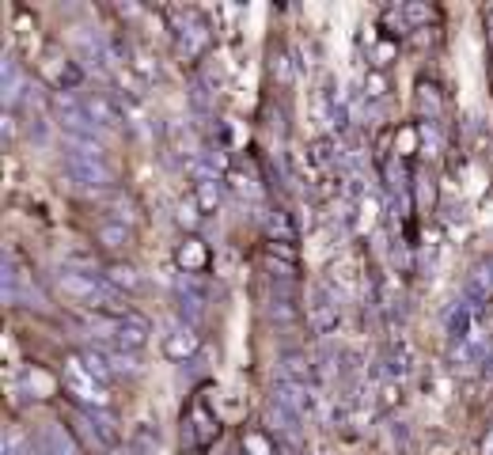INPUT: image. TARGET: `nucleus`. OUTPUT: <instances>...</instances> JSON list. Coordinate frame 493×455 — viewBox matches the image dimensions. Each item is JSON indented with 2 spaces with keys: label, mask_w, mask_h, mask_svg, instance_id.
I'll use <instances>...</instances> for the list:
<instances>
[{
  "label": "nucleus",
  "mask_w": 493,
  "mask_h": 455,
  "mask_svg": "<svg viewBox=\"0 0 493 455\" xmlns=\"http://www.w3.org/2000/svg\"><path fill=\"white\" fill-rule=\"evenodd\" d=\"M61 380H65V395L80 398V402H87V406H111L106 383H99L95 375L87 372V364H84L80 353H69V357H65V372H61Z\"/></svg>",
  "instance_id": "nucleus-1"
},
{
  "label": "nucleus",
  "mask_w": 493,
  "mask_h": 455,
  "mask_svg": "<svg viewBox=\"0 0 493 455\" xmlns=\"http://www.w3.org/2000/svg\"><path fill=\"white\" fill-rule=\"evenodd\" d=\"M38 72L46 76L53 87H72V84H80V72L72 69V61L61 53V46H46V53H42V61H38Z\"/></svg>",
  "instance_id": "nucleus-2"
},
{
  "label": "nucleus",
  "mask_w": 493,
  "mask_h": 455,
  "mask_svg": "<svg viewBox=\"0 0 493 455\" xmlns=\"http://www.w3.org/2000/svg\"><path fill=\"white\" fill-rule=\"evenodd\" d=\"M197 346H201V338L194 327H175L171 334H163V357L167 361H190Z\"/></svg>",
  "instance_id": "nucleus-3"
},
{
  "label": "nucleus",
  "mask_w": 493,
  "mask_h": 455,
  "mask_svg": "<svg viewBox=\"0 0 493 455\" xmlns=\"http://www.w3.org/2000/svg\"><path fill=\"white\" fill-rule=\"evenodd\" d=\"M148 334H152L148 319H145V315H137V312L118 323V346L129 349V353H140V349H145V346H148Z\"/></svg>",
  "instance_id": "nucleus-4"
},
{
  "label": "nucleus",
  "mask_w": 493,
  "mask_h": 455,
  "mask_svg": "<svg viewBox=\"0 0 493 455\" xmlns=\"http://www.w3.org/2000/svg\"><path fill=\"white\" fill-rule=\"evenodd\" d=\"M175 262H179V270H186V273H201L205 265H209V247L197 236H186L179 247H175Z\"/></svg>",
  "instance_id": "nucleus-5"
},
{
  "label": "nucleus",
  "mask_w": 493,
  "mask_h": 455,
  "mask_svg": "<svg viewBox=\"0 0 493 455\" xmlns=\"http://www.w3.org/2000/svg\"><path fill=\"white\" fill-rule=\"evenodd\" d=\"M190 414H194V421H197V448H213V440L216 437H221V421H216L213 414H209V406H205V398H197V402H194V410H190Z\"/></svg>",
  "instance_id": "nucleus-6"
},
{
  "label": "nucleus",
  "mask_w": 493,
  "mask_h": 455,
  "mask_svg": "<svg viewBox=\"0 0 493 455\" xmlns=\"http://www.w3.org/2000/svg\"><path fill=\"white\" fill-rule=\"evenodd\" d=\"M87 114L95 121H103V126H118V121H122V106H118V99H111V95H92L87 99Z\"/></svg>",
  "instance_id": "nucleus-7"
},
{
  "label": "nucleus",
  "mask_w": 493,
  "mask_h": 455,
  "mask_svg": "<svg viewBox=\"0 0 493 455\" xmlns=\"http://www.w3.org/2000/svg\"><path fill=\"white\" fill-rule=\"evenodd\" d=\"M103 277H106V285H111V288H126V292L140 288V273H137L129 262H111Z\"/></svg>",
  "instance_id": "nucleus-8"
},
{
  "label": "nucleus",
  "mask_w": 493,
  "mask_h": 455,
  "mask_svg": "<svg viewBox=\"0 0 493 455\" xmlns=\"http://www.w3.org/2000/svg\"><path fill=\"white\" fill-rule=\"evenodd\" d=\"M99 243H103V247H126L129 243V228L122 224V220H106V224H99Z\"/></svg>",
  "instance_id": "nucleus-9"
},
{
  "label": "nucleus",
  "mask_w": 493,
  "mask_h": 455,
  "mask_svg": "<svg viewBox=\"0 0 493 455\" xmlns=\"http://www.w3.org/2000/svg\"><path fill=\"white\" fill-rule=\"evenodd\" d=\"M194 202L201 205V213H213V209L221 205V186H216L213 179H201L194 186Z\"/></svg>",
  "instance_id": "nucleus-10"
},
{
  "label": "nucleus",
  "mask_w": 493,
  "mask_h": 455,
  "mask_svg": "<svg viewBox=\"0 0 493 455\" xmlns=\"http://www.w3.org/2000/svg\"><path fill=\"white\" fill-rule=\"evenodd\" d=\"M418 110H421V114H441V87L429 84V80H421L418 84Z\"/></svg>",
  "instance_id": "nucleus-11"
},
{
  "label": "nucleus",
  "mask_w": 493,
  "mask_h": 455,
  "mask_svg": "<svg viewBox=\"0 0 493 455\" xmlns=\"http://www.w3.org/2000/svg\"><path fill=\"white\" fill-rule=\"evenodd\" d=\"M175 220H179L182 228H190V231H194V228H197V224H201V220H205V213H201V205L194 202V194L186 197L182 205H179V213H175Z\"/></svg>",
  "instance_id": "nucleus-12"
},
{
  "label": "nucleus",
  "mask_w": 493,
  "mask_h": 455,
  "mask_svg": "<svg viewBox=\"0 0 493 455\" xmlns=\"http://www.w3.org/2000/svg\"><path fill=\"white\" fill-rule=\"evenodd\" d=\"M402 16H406V23H410V31H421V23H429L433 19V8L429 4H402Z\"/></svg>",
  "instance_id": "nucleus-13"
},
{
  "label": "nucleus",
  "mask_w": 493,
  "mask_h": 455,
  "mask_svg": "<svg viewBox=\"0 0 493 455\" xmlns=\"http://www.w3.org/2000/svg\"><path fill=\"white\" fill-rule=\"evenodd\" d=\"M80 357H84V364H87V372H92V375H95L99 383H106V380H111V368H106V357H103V353H92V349H84Z\"/></svg>",
  "instance_id": "nucleus-14"
},
{
  "label": "nucleus",
  "mask_w": 493,
  "mask_h": 455,
  "mask_svg": "<svg viewBox=\"0 0 493 455\" xmlns=\"http://www.w3.org/2000/svg\"><path fill=\"white\" fill-rule=\"evenodd\" d=\"M243 451L247 455H273V444H270V437H262V432H243Z\"/></svg>",
  "instance_id": "nucleus-15"
},
{
  "label": "nucleus",
  "mask_w": 493,
  "mask_h": 455,
  "mask_svg": "<svg viewBox=\"0 0 493 455\" xmlns=\"http://www.w3.org/2000/svg\"><path fill=\"white\" fill-rule=\"evenodd\" d=\"M394 53H399V46H394V38H383L376 50H372V65H376V69H383V65H391V57Z\"/></svg>",
  "instance_id": "nucleus-16"
},
{
  "label": "nucleus",
  "mask_w": 493,
  "mask_h": 455,
  "mask_svg": "<svg viewBox=\"0 0 493 455\" xmlns=\"http://www.w3.org/2000/svg\"><path fill=\"white\" fill-rule=\"evenodd\" d=\"M383 92H387V76H383L380 69H372V72L365 76V95H368V99H380Z\"/></svg>",
  "instance_id": "nucleus-17"
},
{
  "label": "nucleus",
  "mask_w": 493,
  "mask_h": 455,
  "mask_svg": "<svg viewBox=\"0 0 493 455\" xmlns=\"http://www.w3.org/2000/svg\"><path fill=\"white\" fill-rule=\"evenodd\" d=\"M270 72L277 76L281 84H289V80H292V65H289V57H284V53H273V61H270Z\"/></svg>",
  "instance_id": "nucleus-18"
},
{
  "label": "nucleus",
  "mask_w": 493,
  "mask_h": 455,
  "mask_svg": "<svg viewBox=\"0 0 493 455\" xmlns=\"http://www.w3.org/2000/svg\"><path fill=\"white\" fill-rule=\"evenodd\" d=\"M414 144H418V129H402L399 137H394V148H399V156H410Z\"/></svg>",
  "instance_id": "nucleus-19"
},
{
  "label": "nucleus",
  "mask_w": 493,
  "mask_h": 455,
  "mask_svg": "<svg viewBox=\"0 0 493 455\" xmlns=\"http://www.w3.org/2000/svg\"><path fill=\"white\" fill-rule=\"evenodd\" d=\"M486 23H489V31H493V8H486Z\"/></svg>",
  "instance_id": "nucleus-20"
}]
</instances>
